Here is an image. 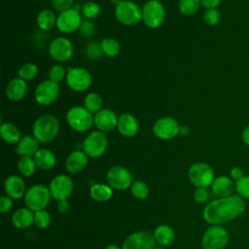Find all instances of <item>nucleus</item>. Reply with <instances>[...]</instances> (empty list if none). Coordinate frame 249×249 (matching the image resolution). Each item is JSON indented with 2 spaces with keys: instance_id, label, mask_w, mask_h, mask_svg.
I'll return each mask as SVG.
<instances>
[{
  "instance_id": "obj_1",
  "label": "nucleus",
  "mask_w": 249,
  "mask_h": 249,
  "mask_svg": "<svg viewBox=\"0 0 249 249\" xmlns=\"http://www.w3.org/2000/svg\"><path fill=\"white\" fill-rule=\"evenodd\" d=\"M245 207L244 198L233 194L230 196L218 197L206 204L202 215L208 224L222 225L240 216Z\"/></svg>"
},
{
  "instance_id": "obj_2",
  "label": "nucleus",
  "mask_w": 249,
  "mask_h": 249,
  "mask_svg": "<svg viewBox=\"0 0 249 249\" xmlns=\"http://www.w3.org/2000/svg\"><path fill=\"white\" fill-rule=\"evenodd\" d=\"M59 130V122L53 115H43L33 124V136L42 143L54 139Z\"/></svg>"
},
{
  "instance_id": "obj_3",
  "label": "nucleus",
  "mask_w": 249,
  "mask_h": 249,
  "mask_svg": "<svg viewBox=\"0 0 249 249\" xmlns=\"http://www.w3.org/2000/svg\"><path fill=\"white\" fill-rule=\"evenodd\" d=\"M94 116L87 108L74 106L66 113V121L69 126L78 132L89 130L93 124Z\"/></svg>"
},
{
  "instance_id": "obj_4",
  "label": "nucleus",
  "mask_w": 249,
  "mask_h": 249,
  "mask_svg": "<svg viewBox=\"0 0 249 249\" xmlns=\"http://www.w3.org/2000/svg\"><path fill=\"white\" fill-rule=\"evenodd\" d=\"M115 17L124 25H134L142 19V9L133 1L123 0L115 7Z\"/></svg>"
},
{
  "instance_id": "obj_5",
  "label": "nucleus",
  "mask_w": 249,
  "mask_h": 249,
  "mask_svg": "<svg viewBox=\"0 0 249 249\" xmlns=\"http://www.w3.org/2000/svg\"><path fill=\"white\" fill-rule=\"evenodd\" d=\"M188 177L191 183L196 188L211 186L215 177L212 167L206 162H195L188 170Z\"/></svg>"
},
{
  "instance_id": "obj_6",
  "label": "nucleus",
  "mask_w": 249,
  "mask_h": 249,
  "mask_svg": "<svg viewBox=\"0 0 249 249\" xmlns=\"http://www.w3.org/2000/svg\"><path fill=\"white\" fill-rule=\"evenodd\" d=\"M229 241V233L220 225H212L203 232L201 246L203 249H224Z\"/></svg>"
},
{
  "instance_id": "obj_7",
  "label": "nucleus",
  "mask_w": 249,
  "mask_h": 249,
  "mask_svg": "<svg viewBox=\"0 0 249 249\" xmlns=\"http://www.w3.org/2000/svg\"><path fill=\"white\" fill-rule=\"evenodd\" d=\"M50 198V190L42 184L32 186L24 195V202L27 208L34 212L44 209L49 204Z\"/></svg>"
},
{
  "instance_id": "obj_8",
  "label": "nucleus",
  "mask_w": 249,
  "mask_h": 249,
  "mask_svg": "<svg viewBox=\"0 0 249 249\" xmlns=\"http://www.w3.org/2000/svg\"><path fill=\"white\" fill-rule=\"evenodd\" d=\"M165 11L159 0H148L142 7V20L150 28L159 27L164 20Z\"/></svg>"
},
{
  "instance_id": "obj_9",
  "label": "nucleus",
  "mask_w": 249,
  "mask_h": 249,
  "mask_svg": "<svg viewBox=\"0 0 249 249\" xmlns=\"http://www.w3.org/2000/svg\"><path fill=\"white\" fill-rule=\"evenodd\" d=\"M108 146L107 136L103 131H91L83 142V151L91 158H98L102 156Z\"/></svg>"
},
{
  "instance_id": "obj_10",
  "label": "nucleus",
  "mask_w": 249,
  "mask_h": 249,
  "mask_svg": "<svg viewBox=\"0 0 249 249\" xmlns=\"http://www.w3.org/2000/svg\"><path fill=\"white\" fill-rule=\"evenodd\" d=\"M67 86L75 91H84L91 85L90 73L82 67L68 68L66 75Z\"/></svg>"
},
{
  "instance_id": "obj_11",
  "label": "nucleus",
  "mask_w": 249,
  "mask_h": 249,
  "mask_svg": "<svg viewBox=\"0 0 249 249\" xmlns=\"http://www.w3.org/2000/svg\"><path fill=\"white\" fill-rule=\"evenodd\" d=\"M107 182L112 189L115 190H125L131 186L132 175L128 169L124 166L116 165L111 167L106 175Z\"/></svg>"
},
{
  "instance_id": "obj_12",
  "label": "nucleus",
  "mask_w": 249,
  "mask_h": 249,
  "mask_svg": "<svg viewBox=\"0 0 249 249\" xmlns=\"http://www.w3.org/2000/svg\"><path fill=\"white\" fill-rule=\"evenodd\" d=\"M59 95V86L52 80H45L41 82L35 89V100L40 105H50Z\"/></svg>"
},
{
  "instance_id": "obj_13",
  "label": "nucleus",
  "mask_w": 249,
  "mask_h": 249,
  "mask_svg": "<svg viewBox=\"0 0 249 249\" xmlns=\"http://www.w3.org/2000/svg\"><path fill=\"white\" fill-rule=\"evenodd\" d=\"M82 17L75 8L68 9L59 13L56 19V27L62 33H71L80 28Z\"/></svg>"
},
{
  "instance_id": "obj_14",
  "label": "nucleus",
  "mask_w": 249,
  "mask_h": 249,
  "mask_svg": "<svg viewBox=\"0 0 249 249\" xmlns=\"http://www.w3.org/2000/svg\"><path fill=\"white\" fill-rule=\"evenodd\" d=\"M180 125L178 122L171 117H161L156 121L153 125V133L156 137L163 140L171 139L179 133Z\"/></svg>"
},
{
  "instance_id": "obj_15",
  "label": "nucleus",
  "mask_w": 249,
  "mask_h": 249,
  "mask_svg": "<svg viewBox=\"0 0 249 249\" xmlns=\"http://www.w3.org/2000/svg\"><path fill=\"white\" fill-rule=\"evenodd\" d=\"M49 190L51 196L54 199L62 200L70 196L73 190V182L69 176L60 174L53 178L50 183Z\"/></svg>"
},
{
  "instance_id": "obj_16",
  "label": "nucleus",
  "mask_w": 249,
  "mask_h": 249,
  "mask_svg": "<svg viewBox=\"0 0 249 249\" xmlns=\"http://www.w3.org/2000/svg\"><path fill=\"white\" fill-rule=\"evenodd\" d=\"M156 239L150 232L141 231L129 234L124 241L122 249H153Z\"/></svg>"
},
{
  "instance_id": "obj_17",
  "label": "nucleus",
  "mask_w": 249,
  "mask_h": 249,
  "mask_svg": "<svg viewBox=\"0 0 249 249\" xmlns=\"http://www.w3.org/2000/svg\"><path fill=\"white\" fill-rule=\"evenodd\" d=\"M49 53L56 61H66L73 54V45L65 37L54 38L49 46Z\"/></svg>"
},
{
  "instance_id": "obj_18",
  "label": "nucleus",
  "mask_w": 249,
  "mask_h": 249,
  "mask_svg": "<svg viewBox=\"0 0 249 249\" xmlns=\"http://www.w3.org/2000/svg\"><path fill=\"white\" fill-rule=\"evenodd\" d=\"M118 120L116 113L110 109H101L94 114L93 124L100 131H111L118 125Z\"/></svg>"
},
{
  "instance_id": "obj_19",
  "label": "nucleus",
  "mask_w": 249,
  "mask_h": 249,
  "mask_svg": "<svg viewBox=\"0 0 249 249\" xmlns=\"http://www.w3.org/2000/svg\"><path fill=\"white\" fill-rule=\"evenodd\" d=\"M211 190L217 197L230 196L235 192V182L229 176L220 175L214 179Z\"/></svg>"
},
{
  "instance_id": "obj_20",
  "label": "nucleus",
  "mask_w": 249,
  "mask_h": 249,
  "mask_svg": "<svg viewBox=\"0 0 249 249\" xmlns=\"http://www.w3.org/2000/svg\"><path fill=\"white\" fill-rule=\"evenodd\" d=\"M138 127V122L131 114L124 113L119 117L117 128L122 135L125 137H132L137 133Z\"/></svg>"
},
{
  "instance_id": "obj_21",
  "label": "nucleus",
  "mask_w": 249,
  "mask_h": 249,
  "mask_svg": "<svg viewBox=\"0 0 249 249\" xmlns=\"http://www.w3.org/2000/svg\"><path fill=\"white\" fill-rule=\"evenodd\" d=\"M4 190L6 195L11 198H20L25 195L24 181L19 176L11 175L5 180Z\"/></svg>"
},
{
  "instance_id": "obj_22",
  "label": "nucleus",
  "mask_w": 249,
  "mask_h": 249,
  "mask_svg": "<svg viewBox=\"0 0 249 249\" xmlns=\"http://www.w3.org/2000/svg\"><path fill=\"white\" fill-rule=\"evenodd\" d=\"M27 91V84L26 82L18 77L12 79L6 88V95L12 101H18L22 99Z\"/></svg>"
},
{
  "instance_id": "obj_23",
  "label": "nucleus",
  "mask_w": 249,
  "mask_h": 249,
  "mask_svg": "<svg viewBox=\"0 0 249 249\" xmlns=\"http://www.w3.org/2000/svg\"><path fill=\"white\" fill-rule=\"evenodd\" d=\"M88 155L81 150H75L71 152L65 161L67 171L71 173H77L84 169L88 163Z\"/></svg>"
},
{
  "instance_id": "obj_24",
  "label": "nucleus",
  "mask_w": 249,
  "mask_h": 249,
  "mask_svg": "<svg viewBox=\"0 0 249 249\" xmlns=\"http://www.w3.org/2000/svg\"><path fill=\"white\" fill-rule=\"evenodd\" d=\"M38 150H39V141L34 136H31V135L22 136L18 142V145L16 148V152L21 157L34 156Z\"/></svg>"
},
{
  "instance_id": "obj_25",
  "label": "nucleus",
  "mask_w": 249,
  "mask_h": 249,
  "mask_svg": "<svg viewBox=\"0 0 249 249\" xmlns=\"http://www.w3.org/2000/svg\"><path fill=\"white\" fill-rule=\"evenodd\" d=\"M12 223L18 229H26L34 223V214L29 208H19L14 212Z\"/></svg>"
},
{
  "instance_id": "obj_26",
  "label": "nucleus",
  "mask_w": 249,
  "mask_h": 249,
  "mask_svg": "<svg viewBox=\"0 0 249 249\" xmlns=\"http://www.w3.org/2000/svg\"><path fill=\"white\" fill-rule=\"evenodd\" d=\"M33 159L37 167L42 170L51 169L55 164V157L53 153L49 149H39L34 155Z\"/></svg>"
},
{
  "instance_id": "obj_27",
  "label": "nucleus",
  "mask_w": 249,
  "mask_h": 249,
  "mask_svg": "<svg viewBox=\"0 0 249 249\" xmlns=\"http://www.w3.org/2000/svg\"><path fill=\"white\" fill-rule=\"evenodd\" d=\"M0 135L2 139L9 143V144H14L18 143L19 139L21 138L20 136V131L18 127L11 123H3L0 125Z\"/></svg>"
},
{
  "instance_id": "obj_28",
  "label": "nucleus",
  "mask_w": 249,
  "mask_h": 249,
  "mask_svg": "<svg viewBox=\"0 0 249 249\" xmlns=\"http://www.w3.org/2000/svg\"><path fill=\"white\" fill-rule=\"evenodd\" d=\"M57 17L55 16L54 12L49 9H44L37 15L36 21L37 25L42 30H50L54 25H56Z\"/></svg>"
},
{
  "instance_id": "obj_29",
  "label": "nucleus",
  "mask_w": 249,
  "mask_h": 249,
  "mask_svg": "<svg viewBox=\"0 0 249 249\" xmlns=\"http://www.w3.org/2000/svg\"><path fill=\"white\" fill-rule=\"evenodd\" d=\"M156 241L161 245H169L173 242L175 234L174 231L167 225H160L154 231Z\"/></svg>"
},
{
  "instance_id": "obj_30",
  "label": "nucleus",
  "mask_w": 249,
  "mask_h": 249,
  "mask_svg": "<svg viewBox=\"0 0 249 249\" xmlns=\"http://www.w3.org/2000/svg\"><path fill=\"white\" fill-rule=\"evenodd\" d=\"M89 195L96 201H105L112 196V188L105 184H94L90 187Z\"/></svg>"
},
{
  "instance_id": "obj_31",
  "label": "nucleus",
  "mask_w": 249,
  "mask_h": 249,
  "mask_svg": "<svg viewBox=\"0 0 249 249\" xmlns=\"http://www.w3.org/2000/svg\"><path fill=\"white\" fill-rule=\"evenodd\" d=\"M84 107L87 108L90 113H97L102 107V98L96 92H89L86 95L84 100Z\"/></svg>"
},
{
  "instance_id": "obj_32",
  "label": "nucleus",
  "mask_w": 249,
  "mask_h": 249,
  "mask_svg": "<svg viewBox=\"0 0 249 249\" xmlns=\"http://www.w3.org/2000/svg\"><path fill=\"white\" fill-rule=\"evenodd\" d=\"M37 165L35 163V160L33 158L28 157V156H23L20 157L18 162V168L19 170V172L23 175V176H31L35 169H36Z\"/></svg>"
},
{
  "instance_id": "obj_33",
  "label": "nucleus",
  "mask_w": 249,
  "mask_h": 249,
  "mask_svg": "<svg viewBox=\"0 0 249 249\" xmlns=\"http://www.w3.org/2000/svg\"><path fill=\"white\" fill-rule=\"evenodd\" d=\"M101 50L104 54H106L109 57L116 56L120 53V44L117 40L113 38H104L100 42Z\"/></svg>"
},
{
  "instance_id": "obj_34",
  "label": "nucleus",
  "mask_w": 249,
  "mask_h": 249,
  "mask_svg": "<svg viewBox=\"0 0 249 249\" xmlns=\"http://www.w3.org/2000/svg\"><path fill=\"white\" fill-rule=\"evenodd\" d=\"M200 6V0H179L178 8L184 15L190 16L197 12Z\"/></svg>"
},
{
  "instance_id": "obj_35",
  "label": "nucleus",
  "mask_w": 249,
  "mask_h": 249,
  "mask_svg": "<svg viewBox=\"0 0 249 249\" xmlns=\"http://www.w3.org/2000/svg\"><path fill=\"white\" fill-rule=\"evenodd\" d=\"M37 73H38L37 65L31 62L22 64L18 69V77L23 79L24 81L34 79L37 76Z\"/></svg>"
},
{
  "instance_id": "obj_36",
  "label": "nucleus",
  "mask_w": 249,
  "mask_h": 249,
  "mask_svg": "<svg viewBox=\"0 0 249 249\" xmlns=\"http://www.w3.org/2000/svg\"><path fill=\"white\" fill-rule=\"evenodd\" d=\"M130 190H131V194L133 195V196L138 199L146 198L149 194V188H148L147 184L145 182L139 181V180L134 181L131 184Z\"/></svg>"
},
{
  "instance_id": "obj_37",
  "label": "nucleus",
  "mask_w": 249,
  "mask_h": 249,
  "mask_svg": "<svg viewBox=\"0 0 249 249\" xmlns=\"http://www.w3.org/2000/svg\"><path fill=\"white\" fill-rule=\"evenodd\" d=\"M100 13V7L96 2L89 1L82 6V14L88 19L96 18Z\"/></svg>"
},
{
  "instance_id": "obj_38",
  "label": "nucleus",
  "mask_w": 249,
  "mask_h": 249,
  "mask_svg": "<svg viewBox=\"0 0 249 249\" xmlns=\"http://www.w3.org/2000/svg\"><path fill=\"white\" fill-rule=\"evenodd\" d=\"M34 224L39 229H46L51 224V216L49 212L42 209L34 213Z\"/></svg>"
},
{
  "instance_id": "obj_39",
  "label": "nucleus",
  "mask_w": 249,
  "mask_h": 249,
  "mask_svg": "<svg viewBox=\"0 0 249 249\" xmlns=\"http://www.w3.org/2000/svg\"><path fill=\"white\" fill-rule=\"evenodd\" d=\"M235 193L242 198L249 199V175H245L235 182Z\"/></svg>"
},
{
  "instance_id": "obj_40",
  "label": "nucleus",
  "mask_w": 249,
  "mask_h": 249,
  "mask_svg": "<svg viewBox=\"0 0 249 249\" xmlns=\"http://www.w3.org/2000/svg\"><path fill=\"white\" fill-rule=\"evenodd\" d=\"M66 75H67V72L65 71L63 66L59 65V64L52 66V68L49 71L50 80H52L55 83L61 82L64 78H66Z\"/></svg>"
},
{
  "instance_id": "obj_41",
  "label": "nucleus",
  "mask_w": 249,
  "mask_h": 249,
  "mask_svg": "<svg viewBox=\"0 0 249 249\" xmlns=\"http://www.w3.org/2000/svg\"><path fill=\"white\" fill-rule=\"evenodd\" d=\"M203 20L209 25H215L220 20V13L216 8L214 9H206L203 13Z\"/></svg>"
},
{
  "instance_id": "obj_42",
  "label": "nucleus",
  "mask_w": 249,
  "mask_h": 249,
  "mask_svg": "<svg viewBox=\"0 0 249 249\" xmlns=\"http://www.w3.org/2000/svg\"><path fill=\"white\" fill-rule=\"evenodd\" d=\"M73 2L74 0H51V4L53 8L59 13L64 12L68 9H71Z\"/></svg>"
},
{
  "instance_id": "obj_43",
  "label": "nucleus",
  "mask_w": 249,
  "mask_h": 249,
  "mask_svg": "<svg viewBox=\"0 0 249 249\" xmlns=\"http://www.w3.org/2000/svg\"><path fill=\"white\" fill-rule=\"evenodd\" d=\"M80 32L84 37L91 36L94 32V24L89 19L82 21V24L80 26Z\"/></svg>"
},
{
  "instance_id": "obj_44",
  "label": "nucleus",
  "mask_w": 249,
  "mask_h": 249,
  "mask_svg": "<svg viewBox=\"0 0 249 249\" xmlns=\"http://www.w3.org/2000/svg\"><path fill=\"white\" fill-rule=\"evenodd\" d=\"M194 199L197 203H204L208 199V192L206 188H196L194 192Z\"/></svg>"
},
{
  "instance_id": "obj_45",
  "label": "nucleus",
  "mask_w": 249,
  "mask_h": 249,
  "mask_svg": "<svg viewBox=\"0 0 249 249\" xmlns=\"http://www.w3.org/2000/svg\"><path fill=\"white\" fill-rule=\"evenodd\" d=\"M102 53L101 50V46L100 44H90L88 46L87 48V54L90 57V58H97Z\"/></svg>"
},
{
  "instance_id": "obj_46",
  "label": "nucleus",
  "mask_w": 249,
  "mask_h": 249,
  "mask_svg": "<svg viewBox=\"0 0 249 249\" xmlns=\"http://www.w3.org/2000/svg\"><path fill=\"white\" fill-rule=\"evenodd\" d=\"M13 205V201L12 198L8 196H2L0 197V211L2 213H6L8 212Z\"/></svg>"
},
{
  "instance_id": "obj_47",
  "label": "nucleus",
  "mask_w": 249,
  "mask_h": 249,
  "mask_svg": "<svg viewBox=\"0 0 249 249\" xmlns=\"http://www.w3.org/2000/svg\"><path fill=\"white\" fill-rule=\"evenodd\" d=\"M230 175H231V178L233 180V181H237L239 179H241L243 176H245L244 174V171L241 167L239 166H233L231 171H230Z\"/></svg>"
},
{
  "instance_id": "obj_48",
  "label": "nucleus",
  "mask_w": 249,
  "mask_h": 249,
  "mask_svg": "<svg viewBox=\"0 0 249 249\" xmlns=\"http://www.w3.org/2000/svg\"><path fill=\"white\" fill-rule=\"evenodd\" d=\"M221 0H200V5L205 9H214L220 4Z\"/></svg>"
},
{
  "instance_id": "obj_49",
  "label": "nucleus",
  "mask_w": 249,
  "mask_h": 249,
  "mask_svg": "<svg viewBox=\"0 0 249 249\" xmlns=\"http://www.w3.org/2000/svg\"><path fill=\"white\" fill-rule=\"evenodd\" d=\"M56 207H57V210H58L59 212L64 213V212H67V211H68L70 205H69V203H68V201H67L66 199H62V200H58V201H57Z\"/></svg>"
},
{
  "instance_id": "obj_50",
  "label": "nucleus",
  "mask_w": 249,
  "mask_h": 249,
  "mask_svg": "<svg viewBox=\"0 0 249 249\" xmlns=\"http://www.w3.org/2000/svg\"><path fill=\"white\" fill-rule=\"evenodd\" d=\"M241 139L245 145L249 146V124L247 126H245V128L242 130Z\"/></svg>"
},
{
  "instance_id": "obj_51",
  "label": "nucleus",
  "mask_w": 249,
  "mask_h": 249,
  "mask_svg": "<svg viewBox=\"0 0 249 249\" xmlns=\"http://www.w3.org/2000/svg\"><path fill=\"white\" fill-rule=\"evenodd\" d=\"M189 132V129L186 125H180V129H179V133L181 134H187Z\"/></svg>"
},
{
  "instance_id": "obj_52",
  "label": "nucleus",
  "mask_w": 249,
  "mask_h": 249,
  "mask_svg": "<svg viewBox=\"0 0 249 249\" xmlns=\"http://www.w3.org/2000/svg\"><path fill=\"white\" fill-rule=\"evenodd\" d=\"M105 249H121L117 244H109Z\"/></svg>"
},
{
  "instance_id": "obj_53",
  "label": "nucleus",
  "mask_w": 249,
  "mask_h": 249,
  "mask_svg": "<svg viewBox=\"0 0 249 249\" xmlns=\"http://www.w3.org/2000/svg\"><path fill=\"white\" fill-rule=\"evenodd\" d=\"M111 1H112V3H113V4H115V5L117 6V5H118V4H120L123 0H111Z\"/></svg>"
},
{
  "instance_id": "obj_54",
  "label": "nucleus",
  "mask_w": 249,
  "mask_h": 249,
  "mask_svg": "<svg viewBox=\"0 0 249 249\" xmlns=\"http://www.w3.org/2000/svg\"><path fill=\"white\" fill-rule=\"evenodd\" d=\"M153 249H163V248H160V247H156V246H155Z\"/></svg>"
}]
</instances>
